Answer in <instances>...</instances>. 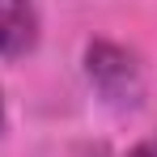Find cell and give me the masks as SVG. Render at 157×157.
I'll return each instance as SVG.
<instances>
[{
	"mask_svg": "<svg viewBox=\"0 0 157 157\" xmlns=\"http://www.w3.org/2000/svg\"><path fill=\"white\" fill-rule=\"evenodd\" d=\"M38 43V9L34 0H0V55L17 59Z\"/></svg>",
	"mask_w": 157,
	"mask_h": 157,
	"instance_id": "obj_2",
	"label": "cell"
},
{
	"mask_svg": "<svg viewBox=\"0 0 157 157\" xmlns=\"http://www.w3.org/2000/svg\"><path fill=\"white\" fill-rule=\"evenodd\" d=\"M128 157H157V132L149 136V140H140L136 149H128Z\"/></svg>",
	"mask_w": 157,
	"mask_h": 157,
	"instance_id": "obj_3",
	"label": "cell"
},
{
	"mask_svg": "<svg viewBox=\"0 0 157 157\" xmlns=\"http://www.w3.org/2000/svg\"><path fill=\"white\" fill-rule=\"evenodd\" d=\"M85 72H89V85L98 89V98L115 110H136L144 98L140 64L115 43H94L85 51Z\"/></svg>",
	"mask_w": 157,
	"mask_h": 157,
	"instance_id": "obj_1",
	"label": "cell"
}]
</instances>
